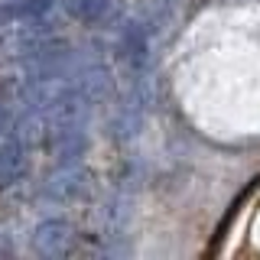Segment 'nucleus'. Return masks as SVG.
I'll return each instance as SVG.
<instances>
[{
    "instance_id": "f03ea898",
    "label": "nucleus",
    "mask_w": 260,
    "mask_h": 260,
    "mask_svg": "<svg viewBox=\"0 0 260 260\" xmlns=\"http://www.w3.org/2000/svg\"><path fill=\"white\" fill-rule=\"evenodd\" d=\"M29 173V156H26V143L20 137L0 143V189L16 185L23 176Z\"/></svg>"
},
{
    "instance_id": "7ed1b4c3",
    "label": "nucleus",
    "mask_w": 260,
    "mask_h": 260,
    "mask_svg": "<svg viewBox=\"0 0 260 260\" xmlns=\"http://www.w3.org/2000/svg\"><path fill=\"white\" fill-rule=\"evenodd\" d=\"M85 192H88V173L78 169V166H72V162L46 182V195L55 199V202H72V199H78V195H85Z\"/></svg>"
},
{
    "instance_id": "39448f33",
    "label": "nucleus",
    "mask_w": 260,
    "mask_h": 260,
    "mask_svg": "<svg viewBox=\"0 0 260 260\" xmlns=\"http://www.w3.org/2000/svg\"><path fill=\"white\" fill-rule=\"evenodd\" d=\"M65 10L81 23H101L114 10V0H65Z\"/></svg>"
},
{
    "instance_id": "0eeeda50",
    "label": "nucleus",
    "mask_w": 260,
    "mask_h": 260,
    "mask_svg": "<svg viewBox=\"0 0 260 260\" xmlns=\"http://www.w3.org/2000/svg\"><path fill=\"white\" fill-rule=\"evenodd\" d=\"M0 4H16V0H0Z\"/></svg>"
},
{
    "instance_id": "20e7f679",
    "label": "nucleus",
    "mask_w": 260,
    "mask_h": 260,
    "mask_svg": "<svg viewBox=\"0 0 260 260\" xmlns=\"http://www.w3.org/2000/svg\"><path fill=\"white\" fill-rule=\"evenodd\" d=\"M146 55H150V36L140 23H127L124 32H120V59H124L130 69H140L146 65Z\"/></svg>"
},
{
    "instance_id": "423d86ee",
    "label": "nucleus",
    "mask_w": 260,
    "mask_h": 260,
    "mask_svg": "<svg viewBox=\"0 0 260 260\" xmlns=\"http://www.w3.org/2000/svg\"><path fill=\"white\" fill-rule=\"evenodd\" d=\"M4 134H16V117L7 104H0V137Z\"/></svg>"
},
{
    "instance_id": "f257e3e1",
    "label": "nucleus",
    "mask_w": 260,
    "mask_h": 260,
    "mask_svg": "<svg viewBox=\"0 0 260 260\" xmlns=\"http://www.w3.org/2000/svg\"><path fill=\"white\" fill-rule=\"evenodd\" d=\"M29 244L39 257H65L75 244V228L65 218H43L29 234Z\"/></svg>"
}]
</instances>
